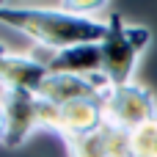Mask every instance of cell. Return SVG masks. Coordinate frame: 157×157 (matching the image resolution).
Returning <instances> with one entry per match:
<instances>
[{
	"label": "cell",
	"instance_id": "obj_5",
	"mask_svg": "<svg viewBox=\"0 0 157 157\" xmlns=\"http://www.w3.org/2000/svg\"><path fill=\"white\" fill-rule=\"evenodd\" d=\"M110 83L102 75H52L39 88V97L52 102L55 108L72 105V102H105Z\"/></svg>",
	"mask_w": 157,
	"mask_h": 157
},
{
	"label": "cell",
	"instance_id": "obj_7",
	"mask_svg": "<svg viewBox=\"0 0 157 157\" xmlns=\"http://www.w3.org/2000/svg\"><path fill=\"white\" fill-rule=\"evenodd\" d=\"M47 77H50L47 63L39 61V58H33V55H17V52H8L6 61L0 63V88L39 94V88L44 86Z\"/></svg>",
	"mask_w": 157,
	"mask_h": 157
},
{
	"label": "cell",
	"instance_id": "obj_9",
	"mask_svg": "<svg viewBox=\"0 0 157 157\" xmlns=\"http://www.w3.org/2000/svg\"><path fill=\"white\" fill-rule=\"evenodd\" d=\"M44 63L52 75H99L102 55H99V44H80L52 52L50 58H44Z\"/></svg>",
	"mask_w": 157,
	"mask_h": 157
},
{
	"label": "cell",
	"instance_id": "obj_11",
	"mask_svg": "<svg viewBox=\"0 0 157 157\" xmlns=\"http://www.w3.org/2000/svg\"><path fill=\"white\" fill-rule=\"evenodd\" d=\"M6 141V116H3V108H0V146Z\"/></svg>",
	"mask_w": 157,
	"mask_h": 157
},
{
	"label": "cell",
	"instance_id": "obj_12",
	"mask_svg": "<svg viewBox=\"0 0 157 157\" xmlns=\"http://www.w3.org/2000/svg\"><path fill=\"white\" fill-rule=\"evenodd\" d=\"M6 55H8V50H6V44H0V63L6 61Z\"/></svg>",
	"mask_w": 157,
	"mask_h": 157
},
{
	"label": "cell",
	"instance_id": "obj_10",
	"mask_svg": "<svg viewBox=\"0 0 157 157\" xmlns=\"http://www.w3.org/2000/svg\"><path fill=\"white\" fill-rule=\"evenodd\" d=\"M130 155L132 157H157V119L141 124L130 132Z\"/></svg>",
	"mask_w": 157,
	"mask_h": 157
},
{
	"label": "cell",
	"instance_id": "obj_4",
	"mask_svg": "<svg viewBox=\"0 0 157 157\" xmlns=\"http://www.w3.org/2000/svg\"><path fill=\"white\" fill-rule=\"evenodd\" d=\"M0 108L6 116V141H3L6 149L22 146L36 130H41V124H39V94L0 88Z\"/></svg>",
	"mask_w": 157,
	"mask_h": 157
},
{
	"label": "cell",
	"instance_id": "obj_3",
	"mask_svg": "<svg viewBox=\"0 0 157 157\" xmlns=\"http://www.w3.org/2000/svg\"><path fill=\"white\" fill-rule=\"evenodd\" d=\"M105 110V121L116 130L132 132L141 124L157 119V102L155 94L146 86L130 83V86H110L102 102Z\"/></svg>",
	"mask_w": 157,
	"mask_h": 157
},
{
	"label": "cell",
	"instance_id": "obj_2",
	"mask_svg": "<svg viewBox=\"0 0 157 157\" xmlns=\"http://www.w3.org/2000/svg\"><path fill=\"white\" fill-rule=\"evenodd\" d=\"M149 28L141 25H127L121 14L108 17V33L99 41V55H102V69L99 75L110 86H130L141 52L149 47Z\"/></svg>",
	"mask_w": 157,
	"mask_h": 157
},
{
	"label": "cell",
	"instance_id": "obj_6",
	"mask_svg": "<svg viewBox=\"0 0 157 157\" xmlns=\"http://www.w3.org/2000/svg\"><path fill=\"white\" fill-rule=\"evenodd\" d=\"M69 157H124L130 155V132L110 127L108 121L80 138H63Z\"/></svg>",
	"mask_w": 157,
	"mask_h": 157
},
{
	"label": "cell",
	"instance_id": "obj_13",
	"mask_svg": "<svg viewBox=\"0 0 157 157\" xmlns=\"http://www.w3.org/2000/svg\"><path fill=\"white\" fill-rule=\"evenodd\" d=\"M124 157H132V155H124Z\"/></svg>",
	"mask_w": 157,
	"mask_h": 157
},
{
	"label": "cell",
	"instance_id": "obj_8",
	"mask_svg": "<svg viewBox=\"0 0 157 157\" xmlns=\"http://www.w3.org/2000/svg\"><path fill=\"white\" fill-rule=\"evenodd\" d=\"M105 124V110H102V102H72V105H63L58 108V124H55V132L61 138H80V135H88L94 130H99Z\"/></svg>",
	"mask_w": 157,
	"mask_h": 157
},
{
	"label": "cell",
	"instance_id": "obj_1",
	"mask_svg": "<svg viewBox=\"0 0 157 157\" xmlns=\"http://www.w3.org/2000/svg\"><path fill=\"white\" fill-rule=\"evenodd\" d=\"M105 3H0V22L30 36L39 47L61 52L80 44H99L108 22L91 17Z\"/></svg>",
	"mask_w": 157,
	"mask_h": 157
}]
</instances>
